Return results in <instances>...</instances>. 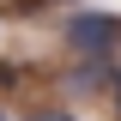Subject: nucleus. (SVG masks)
Here are the masks:
<instances>
[{"label": "nucleus", "instance_id": "obj_1", "mask_svg": "<svg viewBox=\"0 0 121 121\" xmlns=\"http://www.w3.org/2000/svg\"><path fill=\"white\" fill-rule=\"evenodd\" d=\"M67 36H73L79 48H91V55H103V48L121 43V18H109V12H73Z\"/></svg>", "mask_w": 121, "mask_h": 121}, {"label": "nucleus", "instance_id": "obj_2", "mask_svg": "<svg viewBox=\"0 0 121 121\" xmlns=\"http://www.w3.org/2000/svg\"><path fill=\"white\" fill-rule=\"evenodd\" d=\"M0 121H12V115H0Z\"/></svg>", "mask_w": 121, "mask_h": 121}]
</instances>
